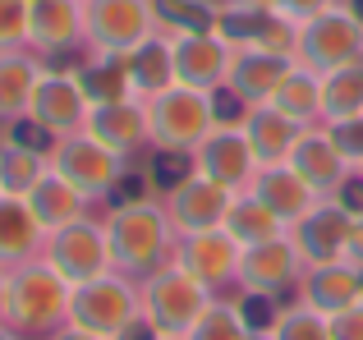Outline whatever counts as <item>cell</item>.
Returning a JSON list of instances; mask_svg holds the SVG:
<instances>
[{"mask_svg": "<svg viewBox=\"0 0 363 340\" xmlns=\"http://www.w3.org/2000/svg\"><path fill=\"white\" fill-rule=\"evenodd\" d=\"M42 74H46V60L37 51H28V46H18V51H0V129L28 115V106H33V88H37Z\"/></svg>", "mask_w": 363, "mask_h": 340, "instance_id": "cell-24", "label": "cell"}, {"mask_svg": "<svg viewBox=\"0 0 363 340\" xmlns=\"http://www.w3.org/2000/svg\"><path fill=\"white\" fill-rule=\"evenodd\" d=\"M42 258L51 262L69 285H83V280H97V276H106V271H116L111 239H106V221H92V216H79V221L51 230L46 234Z\"/></svg>", "mask_w": 363, "mask_h": 340, "instance_id": "cell-8", "label": "cell"}, {"mask_svg": "<svg viewBox=\"0 0 363 340\" xmlns=\"http://www.w3.org/2000/svg\"><path fill=\"white\" fill-rule=\"evenodd\" d=\"M267 340H331V317H322L308 304H290L276 313Z\"/></svg>", "mask_w": 363, "mask_h": 340, "instance_id": "cell-34", "label": "cell"}, {"mask_svg": "<svg viewBox=\"0 0 363 340\" xmlns=\"http://www.w3.org/2000/svg\"><path fill=\"white\" fill-rule=\"evenodd\" d=\"M46 340H106V336H92V332H83V327H60V332L46 336Z\"/></svg>", "mask_w": 363, "mask_h": 340, "instance_id": "cell-43", "label": "cell"}, {"mask_svg": "<svg viewBox=\"0 0 363 340\" xmlns=\"http://www.w3.org/2000/svg\"><path fill=\"white\" fill-rule=\"evenodd\" d=\"M88 134L97 138L101 147H111L116 157H138L147 143V101L143 97H124V101H111V106H92L88 115Z\"/></svg>", "mask_w": 363, "mask_h": 340, "instance_id": "cell-20", "label": "cell"}, {"mask_svg": "<svg viewBox=\"0 0 363 340\" xmlns=\"http://www.w3.org/2000/svg\"><path fill=\"white\" fill-rule=\"evenodd\" d=\"M235 193L230 188H221L216 179L198 175V170H189V175H179L175 184L161 193V207H166L170 225H175L179 234H198V230H216V225L225 221V212H230Z\"/></svg>", "mask_w": 363, "mask_h": 340, "instance_id": "cell-12", "label": "cell"}, {"mask_svg": "<svg viewBox=\"0 0 363 340\" xmlns=\"http://www.w3.org/2000/svg\"><path fill=\"white\" fill-rule=\"evenodd\" d=\"M46 175H51V147H33V143L0 134V193L28 198Z\"/></svg>", "mask_w": 363, "mask_h": 340, "instance_id": "cell-26", "label": "cell"}, {"mask_svg": "<svg viewBox=\"0 0 363 340\" xmlns=\"http://www.w3.org/2000/svg\"><path fill=\"white\" fill-rule=\"evenodd\" d=\"M331 340H363V304L331 317Z\"/></svg>", "mask_w": 363, "mask_h": 340, "instance_id": "cell-39", "label": "cell"}, {"mask_svg": "<svg viewBox=\"0 0 363 340\" xmlns=\"http://www.w3.org/2000/svg\"><path fill=\"white\" fill-rule=\"evenodd\" d=\"M303 271H308V262H303L299 244L285 230V234H276V239L248 244L240 253V280H235V285H240L244 295L281 299V295H290V290H299Z\"/></svg>", "mask_w": 363, "mask_h": 340, "instance_id": "cell-11", "label": "cell"}, {"mask_svg": "<svg viewBox=\"0 0 363 340\" xmlns=\"http://www.w3.org/2000/svg\"><path fill=\"white\" fill-rule=\"evenodd\" d=\"M83 42V0H33L28 9V51L46 64Z\"/></svg>", "mask_w": 363, "mask_h": 340, "instance_id": "cell-17", "label": "cell"}, {"mask_svg": "<svg viewBox=\"0 0 363 340\" xmlns=\"http://www.w3.org/2000/svg\"><path fill=\"white\" fill-rule=\"evenodd\" d=\"M88 115H92V101L79 83V69H55V64H46V74L33 88L28 120L51 138H69V134H83V129H88Z\"/></svg>", "mask_w": 363, "mask_h": 340, "instance_id": "cell-10", "label": "cell"}, {"mask_svg": "<svg viewBox=\"0 0 363 340\" xmlns=\"http://www.w3.org/2000/svg\"><path fill=\"white\" fill-rule=\"evenodd\" d=\"M0 340H23V336H18L14 327H5V322H0Z\"/></svg>", "mask_w": 363, "mask_h": 340, "instance_id": "cell-47", "label": "cell"}, {"mask_svg": "<svg viewBox=\"0 0 363 340\" xmlns=\"http://www.w3.org/2000/svg\"><path fill=\"white\" fill-rule=\"evenodd\" d=\"M240 253H244V244H235V234H225V225L198 230V234H179V244H175V262L189 276L203 280L212 295H221L225 285L240 280Z\"/></svg>", "mask_w": 363, "mask_h": 340, "instance_id": "cell-13", "label": "cell"}, {"mask_svg": "<svg viewBox=\"0 0 363 340\" xmlns=\"http://www.w3.org/2000/svg\"><path fill=\"white\" fill-rule=\"evenodd\" d=\"M184 340H253V332L244 327L240 308H235L230 299H212V308L198 317V327Z\"/></svg>", "mask_w": 363, "mask_h": 340, "instance_id": "cell-35", "label": "cell"}, {"mask_svg": "<svg viewBox=\"0 0 363 340\" xmlns=\"http://www.w3.org/2000/svg\"><path fill=\"white\" fill-rule=\"evenodd\" d=\"M194 170L207 175V179H216V184L230 188V193H244L257 175V157H253V147H248L240 125H216L212 134L198 143Z\"/></svg>", "mask_w": 363, "mask_h": 340, "instance_id": "cell-14", "label": "cell"}, {"mask_svg": "<svg viewBox=\"0 0 363 340\" xmlns=\"http://www.w3.org/2000/svg\"><path fill=\"white\" fill-rule=\"evenodd\" d=\"M28 0H0V51L28 46Z\"/></svg>", "mask_w": 363, "mask_h": 340, "instance_id": "cell-36", "label": "cell"}, {"mask_svg": "<svg viewBox=\"0 0 363 340\" xmlns=\"http://www.w3.org/2000/svg\"><path fill=\"white\" fill-rule=\"evenodd\" d=\"M157 33V0H83V46L97 55H129Z\"/></svg>", "mask_w": 363, "mask_h": 340, "instance_id": "cell-5", "label": "cell"}, {"mask_svg": "<svg viewBox=\"0 0 363 340\" xmlns=\"http://www.w3.org/2000/svg\"><path fill=\"white\" fill-rule=\"evenodd\" d=\"M290 166L299 170L303 184H308L318 198H331L350 175H354V166L345 162V152L336 147V138H331L327 125H308L303 129L299 143H294V152H290Z\"/></svg>", "mask_w": 363, "mask_h": 340, "instance_id": "cell-18", "label": "cell"}, {"mask_svg": "<svg viewBox=\"0 0 363 340\" xmlns=\"http://www.w3.org/2000/svg\"><path fill=\"white\" fill-rule=\"evenodd\" d=\"M51 170L60 179H69L88 203L116 193L120 179H124V157H116L111 147H101L97 138L83 129V134H69V138H55L51 147Z\"/></svg>", "mask_w": 363, "mask_h": 340, "instance_id": "cell-9", "label": "cell"}, {"mask_svg": "<svg viewBox=\"0 0 363 340\" xmlns=\"http://www.w3.org/2000/svg\"><path fill=\"white\" fill-rule=\"evenodd\" d=\"M331 138H336V147L345 152L350 166H363V115L354 120H336V125H327Z\"/></svg>", "mask_w": 363, "mask_h": 340, "instance_id": "cell-38", "label": "cell"}, {"mask_svg": "<svg viewBox=\"0 0 363 340\" xmlns=\"http://www.w3.org/2000/svg\"><path fill=\"white\" fill-rule=\"evenodd\" d=\"M235 308H240V317H244V327L253 336H267L272 332V322H276V299H267V295H244L240 290V299H235Z\"/></svg>", "mask_w": 363, "mask_h": 340, "instance_id": "cell-37", "label": "cell"}, {"mask_svg": "<svg viewBox=\"0 0 363 340\" xmlns=\"http://www.w3.org/2000/svg\"><path fill=\"white\" fill-rule=\"evenodd\" d=\"M363 115V60L322 74V125Z\"/></svg>", "mask_w": 363, "mask_h": 340, "instance_id": "cell-32", "label": "cell"}, {"mask_svg": "<svg viewBox=\"0 0 363 340\" xmlns=\"http://www.w3.org/2000/svg\"><path fill=\"white\" fill-rule=\"evenodd\" d=\"M340 5H345V9H350V14H354V18H359V23H363V0H340Z\"/></svg>", "mask_w": 363, "mask_h": 340, "instance_id": "cell-46", "label": "cell"}, {"mask_svg": "<svg viewBox=\"0 0 363 340\" xmlns=\"http://www.w3.org/2000/svg\"><path fill=\"white\" fill-rule=\"evenodd\" d=\"M345 262L363 271V216H354V230H350V239H345Z\"/></svg>", "mask_w": 363, "mask_h": 340, "instance_id": "cell-42", "label": "cell"}, {"mask_svg": "<svg viewBox=\"0 0 363 340\" xmlns=\"http://www.w3.org/2000/svg\"><path fill=\"white\" fill-rule=\"evenodd\" d=\"M354 175H359V179H363V166H354Z\"/></svg>", "mask_w": 363, "mask_h": 340, "instance_id": "cell-48", "label": "cell"}, {"mask_svg": "<svg viewBox=\"0 0 363 340\" xmlns=\"http://www.w3.org/2000/svg\"><path fill=\"white\" fill-rule=\"evenodd\" d=\"M69 295H74V285L46 258L23 262V267L9 271L5 327H14L23 340L55 336L60 327H69Z\"/></svg>", "mask_w": 363, "mask_h": 340, "instance_id": "cell-2", "label": "cell"}, {"mask_svg": "<svg viewBox=\"0 0 363 340\" xmlns=\"http://www.w3.org/2000/svg\"><path fill=\"white\" fill-rule=\"evenodd\" d=\"M225 234H235V244H262V239H276V234H285V225H281V216L272 212L267 203H257L253 193H235V203H230V212H225Z\"/></svg>", "mask_w": 363, "mask_h": 340, "instance_id": "cell-31", "label": "cell"}, {"mask_svg": "<svg viewBox=\"0 0 363 340\" xmlns=\"http://www.w3.org/2000/svg\"><path fill=\"white\" fill-rule=\"evenodd\" d=\"M28 207H33L37 225H42L46 234L60 230V225H69V221H79V216H88V198H83L69 179H60L55 170L33 188V193H28Z\"/></svg>", "mask_w": 363, "mask_h": 340, "instance_id": "cell-28", "label": "cell"}, {"mask_svg": "<svg viewBox=\"0 0 363 340\" xmlns=\"http://www.w3.org/2000/svg\"><path fill=\"white\" fill-rule=\"evenodd\" d=\"M5 304H9V271L0 267V322H5Z\"/></svg>", "mask_w": 363, "mask_h": 340, "instance_id": "cell-45", "label": "cell"}, {"mask_svg": "<svg viewBox=\"0 0 363 340\" xmlns=\"http://www.w3.org/2000/svg\"><path fill=\"white\" fill-rule=\"evenodd\" d=\"M166 340H184V336H166Z\"/></svg>", "mask_w": 363, "mask_h": 340, "instance_id": "cell-49", "label": "cell"}, {"mask_svg": "<svg viewBox=\"0 0 363 340\" xmlns=\"http://www.w3.org/2000/svg\"><path fill=\"white\" fill-rule=\"evenodd\" d=\"M79 69V83L83 92H88L92 106H111V101H124L133 97V83H129V64H124V55H97L92 51L83 64H74Z\"/></svg>", "mask_w": 363, "mask_h": 340, "instance_id": "cell-30", "label": "cell"}, {"mask_svg": "<svg viewBox=\"0 0 363 340\" xmlns=\"http://www.w3.org/2000/svg\"><path fill=\"white\" fill-rule=\"evenodd\" d=\"M106 239H111L116 271H124L133 280H147L152 271L175 262L179 230L170 225L161 198H120L106 216Z\"/></svg>", "mask_w": 363, "mask_h": 340, "instance_id": "cell-1", "label": "cell"}, {"mask_svg": "<svg viewBox=\"0 0 363 340\" xmlns=\"http://www.w3.org/2000/svg\"><path fill=\"white\" fill-rule=\"evenodd\" d=\"M299 304L318 308L322 317L345 313V308L363 304V271L350 267L345 258L340 262H318V267H308L303 280H299Z\"/></svg>", "mask_w": 363, "mask_h": 340, "instance_id": "cell-21", "label": "cell"}, {"mask_svg": "<svg viewBox=\"0 0 363 340\" xmlns=\"http://www.w3.org/2000/svg\"><path fill=\"white\" fill-rule=\"evenodd\" d=\"M46 249V230L37 225L28 198H5L0 193V267L14 271L23 262H37Z\"/></svg>", "mask_w": 363, "mask_h": 340, "instance_id": "cell-23", "label": "cell"}, {"mask_svg": "<svg viewBox=\"0 0 363 340\" xmlns=\"http://www.w3.org/2000/svg\"><path fill=\"white\" fill-rule=\"evenodd\" d=\"M267 106H276L281 115H290L294 125H322V74L303 69L299 60L290 64V74L281 79V88H276V97L267 101Z\"/></svg>", "mask_w": 363, "mask_h": 340, "instance_id": "cell-29", "label": "cell"}, {"mask_svg": "<svg viewBox=\"0 0 363 340\" xmlns=\"http://www.w3.org/2000/svg\"><path fill=\"white\" fill-rule=\"evenodd\" d=\"M235 46L216 33H179L170 37V60H175V83L194 92H216L225 88Z\"/></svg>", "mask_w": 363, "mask_h": 340, "instance_id": "cell-15", "label": "cell"}, {"mask_svg": "<svg viewBox=\"0 0 363 340\" xmlns=\"http://www.w3.org/2000/svg\"><path fill=\"white\" fill-rule=\"evenodd\" d=\"M111 340H166V336H161V332H157V327H152V317H147V313H143V317H133V322H129V327H124V332H120V336H111Z\"/></svg>", "mask_w": 363, "mask_h": 340, "instance_id": "cell-41", "label": "cell"}, {"mask_svg": "<svg viewBox=\"0 0 363 340\" xmlns=\"http://www.w3.org/2000/svg\"><path fill=\"white\" fill-rule=\"evenodd\" d=\"M327 5H340V0H281V14H290L294 23H303V18L322 14Z\"/></svg>", "mask_w": 363, "mask_h": 340, "instance_id": "cell-40", "label": "cell"}, {"mask_svg": "<svg viewBox=\"0 0 363 340\" xmlns=\"http://www.w3.org/2000/svg\"><path fill=\"white\" fill-rule=\"evenodd\" d=\"M216 129V101L212 92L194 88H166L147 97V143L161 157H194L198 143Z\"/></svg>", "mask_w": 363, "mask_h": 340, "instance_id": "cell-3", "label": "cell"}, {"mask_svg": "<svg viewBox=\"0 0 363 340\" xmlns=\"http://www.w3.org/2000/svg\"><path fill=\"white\" fill-rule=\"evenodd\" d=\"M350 230H354V212H345L336 198H322L308 216H299V221L290 225V239L299 244L303 262L318 267V262H340L345 258Z\"/></svg>", "mask_w": 363, "mask_h": 340, "instance_id": "cell-16", "label": "cell"}, {"mask_svg": "<svg viewBox=\"0 0 363 340\" xmlns=\"http://www.w3.org/2000/svg\"><path fill=\"white\" fill-rule=\"evenodd\" d=\"M28 5H33V0H28Z\"/></svg>", "mask_w": 363, "mask_h": 340, "instance_id": "cell-50", "label": "cell"}, {"mask_svg": "<svg viewBox=\"0 0 363 340\" xmlns=\"http://www.w3.org/2000/svg\"><path fill=\"white\" fill-rule=\"evenodd\" d=\"M294 60L313 74H331V69H345V64L363 60V23L345 5H327L322 14L299 23V51H294Z\"/></svg>", "mask_w": 363, "mask_h": 340, "instance_id": "cell-7", "label": "cell"}, {"mask_svg": "<svg viewBox=\"0 0 363 340\" xmlns=\"http://www.w3.org/2000/svg\"><path fill=\"white\" fill-rule=\"evenodd\" d=\"M294 60L285 55H272V51H257V46H240L230 55V69H225V92H230L240 106H267L281 88V79L290 74Z\"/></svg>", "mask_w": 363, "mask_h": 340, "instance_id": "cell-19", "label": "cell"}, {"mask_svg": "<svg viewBox=\"0 0 363 340\" xmlns=\"http://www.w3.org/2000/svg\"><path fill=\"white\" fill-rule=\"evenodd\" d=\"M216 14H221V5H212V0H157V18L166 37L216 33Z\"/></svg>", "mask_w": 363, "mask_h": 340, "instance_id": "cell-33", "label": "cell"}, {"mask_svg": "<svg viewBox=\"0 0 363 340\" xmlns=\"http://www.w3.org/2000/svg\"><path fill=\"white\" fill-rule=\"evenodd\" d=\"M248 193L257 198V203H267L276 216H281V225L290 230L299 216H308L313 207L322 203L318 193H313L308 184H303V175L294 170L290 162H281V166H262L253 175V184H248Z\"/></svg>", "mask_w": 363, "mask_h": 340, "instance_id": "cell-22", "label": "cell"}, {"mask_svg": "<svg viewBox=\"0 0 363 340\" xmlns=\"http://www.w3.org/2000/svg\"><path fill=\"white\" fill-rule=\"evenodd\" d=\"M143 317V280L106 271L97 280H83L69 295V327H83L92 336H120L124 327Z\"/></svg>", "mask_w": 363, "mask_h": 340, "instance_id": "cell-4", "label": "cell"}, {"mask_svg": "<svg viewBox=\"0 0 363 340\" xmlns=\"http://www.w3.org/2000/svg\"><path fill=\"white\" fill-rule=\"evenodd\" d=\"M212 290L198 276H189L179 262H166L161 271H152L143 280V313L152 317L161 336H189L198 327V317L212 308Z\"/></svg>", "mask_w": 363, "mask_h": 340, "instance_id": "cell-6", "label": "cell"}, {"mask_svg": "<svg viewBox=\"0 0 363 340\" xmlns=\"http://www.w3.org/2000/svg\"><path fill=\"white\" fill-rule=\"evenodd\" d=\"M225 5H244V9H281V0H225Z\"/></svg>", "mask_w": 363, "mask_h": 340, "instance_id": "cell-44", "label": "cell"}, {"mask_svg": "<svg viewBox=\"0 0 363 340\" xmlns=\"http://www.w3.org/2000/svg\"><path fill=\"white\" fill-rule=\"evenodd\" d=\"M124 64H129V83H133V97H157V92L175 88V60H170V37L157 33L147 37V42L138 46V51L124 55Z\"/></svg>", "mask_w": 363, "mask_h": 340, "instance_id": "cell-27", "label": "cell"}, {"mask_svg": "<svg viewBox=\"0 0 363 340\" xmlns=\"http://www.w3.org/2000/svg\"><path fill=\"white\" fill-rule=\"evenodd\" d=\"M240 129H244L248 147H253V157H257V170L290 162L294 143H299V134H303V125H294V120L281 115L276 106H253V110L244 115Z\"/></svg>", "mask_w": 363, "mask_h": 340, "instance_id": "cell-25", "label": "cell"}]
</instances>
